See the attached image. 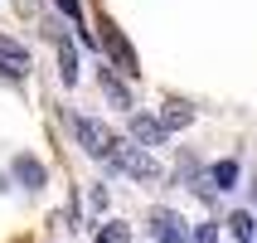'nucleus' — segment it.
I'll list each match as a JSON object with an SVG mask.
<instances>
[{
    "label": "nucleus",
    "instance_id": "1",
    "mask_svg": "<svg viewBox=\"0 0 257 243\" xmlns=\"http://www.w3.org/2000/svg\"><path fill=\"white\" fill-rule=\"evenodd\" d=\"M97 44L107 49V58H112V68H116V73H126V78H136V73H141V63H136V49L126 44V34L116 29L112 15H97Z\"/></svg>",
    "mask_w": 257,
    "mask_h": 243
},
{
    "label": "nucleus",
    "instance_id": "2",
    "mask_svg": "<svg viewBox=\"0 0 257 243\" xmlns=\"http://www.w3.org/2000/svg\"><path fill=\"white\" fill-rule=\"evenodd\" d=\"M107 166L121 175H131V180H141V185H151V180H160V166L151 160V151L136 141H116L112 146V156H107Z\"/></svg>",
    "mask_w": 257,
    "mask_h": 243
},
{
    "label": "nucleus",
    "instance_id": "3",
    "mask_svg": "<svg viewBox=\"0 0 257 243\" xmlns=\"http://www.w3.org/2000/svg\"><path fill=\"white\" fill-rule=\"evenodd\" d=\"M68 127H73V136H78V146H83L92 160H107L112 156V146H116V136L107 127H102L97 117H78V112H68Z\"/></svg>",
    "mask_w": 257,
    "mask_h": 243
},
{
    "label": "nucleus",
    "instance_id": "4",
    "mask_svg": "<svg viewBox=\"0 0 257 243\" xmlns=\"http://www.w3.org/2000/svg\"><path fill=\"white\" fill-rule=\"evenodd\" d=\"M49 39H54V49H58V78H63V88H78V78H83V68H78V44L63 34V29H44Z\"/></svg>",
    "mask_w": 257,
    "mask_h": 243
},
{
    "label": "nucleus",
    "instance_id": "5",
    "mask_svg": "<svg viewBox=\"0 0 257 243\" xmlns=\"http://www.w3.org/2000/svg\"><path fill=\"white\" fill-rule=\"evenodd\" d=\"M126 131H131V141H136V146H146V151H151V146H165V141H170V131L160 127V117H146V112H131V117H126Z\"/></svg>",
    "mask_w": 257,
    "mask_h": 243
},
{
    "label": "nucleus",
    "instance_id": "6",
    "mask_svg": "<svg viewBox=\"0 0 257 243\" xmlns=\"http://www.w3.org/2000/svg\"><path fill=\"white\" fill-rule=\"evenodd\" d=\"M29 68H34V63H29V49L20 39H10V34H0V73H5V78H25Z\"/></svg>",
    "mask_w": 257,
    "mask_h": 243
},
{
    "label": "nucleus",
    "instance_id": "7",
    "mask_svg": "<svg viewBox=\"0 0 257 243\" xmlns=\"http://www.w3.org/2000/svg\"><path fill=\"white\" fill-rule=\"evenodd\" d=\"M151 233H156V243H189L185 219L175 214V209H156L151 214Z\"/></svg>",
    "mask_w": 257,
    "mask_h": 243
},
{
    "label": "nucleus",
    "instance_id": "8",
    "mask_svg": "<svg viewBox=\"0 0 257 243\" xmlns=\"http://www.w3.org/2000/svg\"><path fill=\"white\" fill-rule=\"evenodd\" d=\"M10 175H15V180H20L25 190H44V185H49V171H44L34 156H25V151L10 160Z\"/></svg>",
    "mask_w": 257,
    "mask_h": 243
},
{
    "label": "nucleus",
    "instance_id": "9",
    "mask_svg": "<svg viewBox=\"0 0 257 243\" xmlns=\"http://www.w3.org/2000/svg\"><path fill=\"white\" fill-rule=\"evenodd\" d=\"M97 88H102V98L112 102V107H121V112L136 107V102H131V88L116 78V68H97Z\"/></svg>",
    "mask_w": 257,
    "mask_h": 243
},
{
    "label": "nucleus",
    "instance_id": "10",
    "mask_svg": "<svg viewBox=\"0 0 257 243\" xmlns=\"http://www.w3.org/2000/svg\"><path fill=\"white\" fill-rule=\"evenodd\" d=\"M238 180H243V166H238L233 156H223V160H214V166H209V185H214L218 195L238 190Z\"/></svg>",
    "mask_w": 257,
    "mask_h": 243
},
{
    "label": "nucleus",
    "instance_id": "11",
    "mask_svg": "<svg viewBox=\"0 0 257 243\" xmlns=\"http://www.w3.org/2000/svg\"><path fill=\"white\" fill-rule=\"evenodd\" d=\"M160 127H165V131H185V127H194V107H189V102H180V98L160 102Z\"/></svg>",
    "mask_w": 257,
    "mask_h": 243
},
{
    "label": "nucleus",
    "instance_id": "12",
    "mask_svg": "<svg viewBox=\"0 0 257 243\" xmlns=\"http://www.w3.org/2000/svg\"><path fill=\"white\" fill-rule=\"evenodd\" d=\"M58 10L73 20V34H78V44H87V49H97V34L87 29V20H83V0H54Z\"/></svg>",
    "mask_w": 257,
    "mask_h": 243
},
{
    "label": "nucleus",
    "instance_id": "13",
    "mask_svg": "<svg viewBox=\"0 0 257 243\" xmlns=\"http://www.w3.org/2000/svg\"><path fill=\"white\" fill-rule=\"evenodd\" d=\"M228 229L238 243H257V214H247V209H233L228 214Z\"/></svg>",
    "mask_w": 257,
    "mask_h": 243
},
{
    "label": "nucleus",
    "instance_id": "14",
    "mask_svg": "<svg viewBox=\"0 0 257 243\" xmlns=\"http://www.w3.org/2000/svg\"><path fill=\"white\" fill-rule=\"evenodd\" d=\"M97 243H126V224H102Z\"/></svg>",
    "mask_w": 257,
    "mask_h": 243
},
{
    "label": "nucleus",
    "instance_id": "15",
    "mask_svg": "<svg viewBox=\"0 0 257 243\" xmlns=\"http://www.w3.org/2000/svg\"><path fill=\"white\" fill-rule=\"evenodd\" d=\"M194 243H218V224H209V219L194 224Z\"/></svg>",
    "mask_w": 257,
    "mask_h": 243
}]
</instances>
